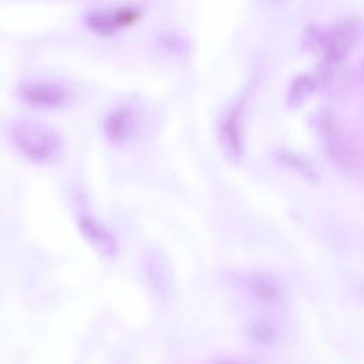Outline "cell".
Here are the masks:
<instances>
[{"label": "cell", "instance_id": "obj_10", "mask_svg": "<svg viewBox=\"0 0 364 364\" xmlns=\"http://www.w3.org/2000/svg\"><path fill=\"white\" fill-rule=\"evenodd\" d=\"M274 159L279 165L291 169L293 172L299 173L300 176L314 181L317 179V173L314 172V169L311 168V165L301 156H299L294 152H289V151H277L274 154Z\"/></svg>", "mask_w": 364, "mask_h": 364}, {"label": "cell", "instance_id": "obj_2", "mask_svg": "<svg viewBox=\"0 0 364 364\" xmlns=\"http://www.w3.org/2000/svg\"><path fill=\"white\" fill-rule=\"evenodd\" d=\"M361 23L357 17H346L336 21L330 28L309 27L303 33V43L317 53L328 65L340 63L354 48L360 38Z\"/></svg>", "mask_w": 364, "mask_h": 364}, {"label": "cell", "instance_id": "obj_12", "mask_svg": "<svg viewBox=\"0 0 364 364\" xmlns=\"http://www.w3.org/2000/svg\"><path fill=\"white\" fill-rule=\"evenodd\" d=\"M249 336L259 344H272L274 340V330L273 327L263 320H253L247 326Z\"/></svg>", "mask_w": 364, "mask_h": 364}, {"label": "cell", "instance_id": "obj_3", "mask_svg": "<svg viewBox=\"0 0 364 364\" xmlns=\"http://www.w3.org/2000/svg\"><path fill=\"white\" fill-rule=\"evenodd\" d=\"M318 127L326 141L328 155L334 164H338V166H344L346 169L360 165V155L355 152L354 146L343 138L340 128L333 118L323 115L318 121Z\"/></svg>", "mask_w": 364, "mask_h": 364}, {"label": "cell", "instance_id": "obj_8", "mask_svg": "<svg viewBox=\"0 0 364 364\" xmlns=\"http://www.w3.org/2000/svg\"><path fill=\"white\" fill-rule=\"evenodd\" d=\"M218 139L225 155L233 161L240 159L243 154V136L239 115L232 111L226 114L218 127Z\"/></svg>", "mask_w": 364, "mask_h": 364}, {"label": "cell", "instance_id": "obj_7", "mask_svg": "<svg viewBox=\"0 0 364 364\" xmlns=\"http://www.w3.org/2000/svg\"><path fill=\"white\" fill-rule=\"evenodd\" d=\"M102 129L109 141L124 144L135 135L138 129V118L129 108H117L104 118Z\"/></svg>", "mask_w": 364, "mask_h": 364}, {"label": "cell", "instance_id": "obj_14", "mask_svg": "<svg viewBox=\"0 0 364 364\" xmlns=\"http://www.w3.org/2000/svg\"><path fill=\"white\" fill-rule=\"evenodd\" d=\"M273 1H283V0H273Z\"/></svg>", "mask_w": 364, "mask_h": 364}, {"label": "cell", "instance_id": "obj_4", "mask_svg": "<svg viewBox=\"0 0 364 364\" xmlns=\"http://www.w3.org/2000/svg\"><path fill=\"white\" fill-rule=\"evenodd\" d=\"M77 225L84 240L100 256L114 257L118 253V242L115 235L101 220L90 215H80Z\"/></svg>", "mask_w": 364, "mask_h": 364}, {"label": "cell", "instance_id": "obj_11", "mask_svg": "<svg viewBox=\"0 0 364 364\" xmlns=\"http://www.w3.org/2000/svg\"><path fill=\"white\" fill-rule=\"evenodd\" d=\"M87 23L95 33L102 34V36H109L118 28L114 14H108L104 11L91 13L87 18Z\"/></svg>", "mask_w": 364, "mask_h": 364}, {"label": "cell", "instance_id": "obj_5", "mask_svg": "<svg viewBox=\"0 0 364 364\" xmlns=\"http://www.w3.org/2000/svg\"><path fill=\"white\" fill-rule=\"evenodd\" d=\"M21 100L43 109H57L68 104V95L64 88L51 82H30L21 87Z\"/></svg>", "mask_w": 364, "mask_h": 364}, {"label": "cell", "instance_id": "obj_13", "mask_svg": "<svg viewBox=\"0 0 364 364\" xmlns=\"http://www.w3.org/2000/svg\"><path fill=\"white\" fill-rule=\"evenodd\" d=\"M219 364H237V363H230V361H226V363H219Z\"/></svg>", "mask_w": 364, "mask_h": 364}, {"label": "cell", "instance_id": "obj_1", "mask_svg": "<svg viewBox=\"0 0 364 364\" xmlns=\"http://www.w3.org/2000/svg\"><path fill=\"white\" fill-rule=\"evenodd\" d=\"M9 139L20 155L34 164H53L64 154V142L58 132L40 122L13 124L9 129Z\"/></svg>", "mask_w": 364, "mask_h": 364}, {"label": "cell", "instance_id": "obj_6", "mask_svg": "<svg viewBox=\"0 0 364 364\" xmlns=\"http://www.w3.org/2000/svg\"><path fill=\"white\" fill-rule=\"evenodd\" d=\"M246 291L252 299L264 304H279L284 299V290L280 282L264 272H252L245 277Z\"/></svg>", "mask_w": 364, "mask_h": 364}, {"label": "cell", "instance_id": "obj_9", "mask_svg": "<svg viewBox=\"0 0 364 364\" xmlns=\"http://www.w3.org/2000/svg\"><path fill=\"white\" fill-rule=\"evenodd\" d=\"M317 82H318L317 77L309 73H303L294 77L286 92L287 105L293 108L303 105L313 95L317 87Z\"/></svg>", "mask_w": 364, "mask_h": 364}]
</instances>
